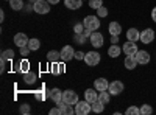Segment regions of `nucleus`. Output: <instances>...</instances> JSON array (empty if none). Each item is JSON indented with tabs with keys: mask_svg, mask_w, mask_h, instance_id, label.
Instances as JSON below:
<instances>
[{
	"mask_svg": "<svg viewBox=\"0 0 156 115\" xmlns=\"http://www.w3.org/2000/svg\"><path fill=\"white\" fill-rule=\"evenodd\" d=\"M84 28L90 30V31H97L100 28V17L98 16H86L83 20Z\"/></svg>",
	"mask_w": 156,
	"mask_h": 115,
	"instance_id": "nucleus-1",
	"label": "nucleus"
},
{
	"mask_svg": "<svg viewBox=\"0 0 156 115\" xmlns=\"http://www.w3.org/2000/svg\"><path fill=\"white\" fill-rule=\"evenodd\" d=\"M100 53L98 52H87L86 55H84V64L86 66H89V67H95V66H98L100 64Z\"/></svg>",
	"mask_w": 156,
	"mask_h": 115,
	"instance_id": "nucleus-2",
	"label": "nucleus"
},
{
	"mask_svg": "<svg viewBox=\"0 0 156 115\" xmlns=\"http://www.w3.org/2000/svg\"><path fill=\"white\" fill-rule=\"evenodd\" d=\"M33 11L36 14H47V12H50V3L47 0H37L33 3Z\"/></svg>",
	"mask_w": 156,
	"mask_h": 115,
	"instance_id": "nucleus-3",
	"label": "nucleus"
},
{
	"mask_svg": "<svg viewBox=\"0 0 156 115\" xmlns=\"http://www.w3.org/2000/svg\"><path fill=\"white\" fill-rule=\"evenodd\" d=\"M90 110H92V104L89 103V101H78L75 104V113L76 115H87Z\"/></svg>",
	"mask_w": 156,
	"mask_h": 115,
	"instance_id": "nucleus-4",
	"label": "nucleus"
},
{
	"mask_svg": "<svg viewBox=\"0 0 156 115\" xmlns=\"http://www.w3.org/2000/svg\"><path fill=\"white\" fill-rule=\"evenodd\" d=\"M62 101H64L66 104L75 106V104L78 103V101H80V100H78V93L69 89V90H64V92H62Z\"/></svg>",
	"mask_w": 156,
	"mask_h": 115,
	"instance_id": "nucleus-5",
	"label": "nucleus"
},
{
	"mask_svg": "<svg viewBox=\"0 0 156 115\" xmlns=\"http://www.w3.org/2000/svg\"><path fill=\"white\" fill-rule=\"evenodd\" d=\"M154 37H156V34H154V30L153 28H145V30L140 31V42L145 44V45L151 44L154 41Z\"/></svg>",
	"mask_w": 156,
	"mask_h": 115,
	"instance_id": "nucleus-6",
	"label": "nucleus"
},
{
	"mask_svg": "<svg viewBox=\"0 0 156 115\" xmlns=\"http://www.w3.org/2000/svg\"><path fill=\"white\" fill-rule=\"evenodd\" d=\"M108 90H109V93L112 96H117V95H120L125 90V84L122 81H119V79H115V81L109 83V89H108Z\"/></svg>",
	"mask_w": 156,
	"mask_h": 115,
	"instance_id": "nucleus-7",
	"label": "nucleus"
},
{
	"mask_svg": "<svg viewBox=\"0 0 156 115\" xmlns=\"http://www.w3.org/2000/svg\"><path fill=\"white\" fill-rule=\"evenodd\" d=\"M89 39H90V44H92L94 48H101L103 44H105V37H103V34L98 33V31H92Z\"/></svg>",
	"mask_w": 156,
	"mask_h": 115,
	"instance_id": "nucleus-8",
	"label": "nucleus"
},
{
	"mask_svg": "<svg viewBox=\"0 0 156 115\" xmlns=\"http://www.w3.org/2000/svg\"><path fill=\"white\" fill-rule=\"evenodd\" d=\"M72 58H75V50L72 45H64L61 48V61L62 62H67L70 61Z\"/></svg>",
	"mask_w": 156,
	"mask_h": 115,
	"instance_id": "nucleus-9",
	"label": "nucleus"
},
{
	"mask_svg": "<svg viewBox=\"0 0 156 115\" xmlns=\"http://www.w3.org/2000/svg\"><path fill=\"white\" fill-rule=\"evenodd\" d=\"M122 50H123V53H125V55H136V53L139 52L137 44L133 42V41H126V42L122 45Z\"/></svg>",
	"mask_w": 156,
	"mask_h": 115,
	"instance_id": "nucleus-10",
	"label": "nucleus"
},
{
	"mask_svg": "<svg viewBox=\"0 0 156 115\" xmlns=\"http://www.w3.org/2000/svg\"><path fill=\"white\" fill-rule=\"evenodd\" d=\"M123 66H125L126 70H134L139 66V62L136 59V55H126V58L123 61Z\"/></svg>",
	"mask_w": 156,
	"mask_h": 115,
	"instance_id": "nucleus-11",
	"label": "nucleus"
},
{
	"mask_svg": "<svg viewBox=\"0 0 156 115\" xmlns=\"http://www.w3.org/2000/svg\"><path fill=\"white\" fill-rule=\"evenodd\" d=\"M136 59H137V62L140 64V66H147V64L150 62V59H151V56H150V53L147 52V50H139V52L136 53Z\"/></svg>",
	"mask_w": 156,
	"mask_h": 115,
	"instance_id": "nucleus-12",
	"label": "nucleus"
},
{
	"mask_svg": "<svg viewBox=\"0 0 156 115\" xmlns=\"http://www.w3.org/2000/svg\"><path fill=\"white\" fill-rule=\"evenodd\" d=\"M97 92H98V90H97L95 87H94V89H87V90L84 92V100L89 101L90 104L95 103V101L98 100V93H97Z\"/></svg>",
	"mask_w": 156,
	"mask_h": 115,
	"instance_id": "nucleus-13",
	"label": "nucleus"
},
{
	"mask_svg": "<svg viewBox=\"0 0 156 115\" xmlns=\"http://www.w3.org/2000/svg\"><path fill=\"white\" fill-rule=\"evenodd\" d=\"M94 87L97 89L98 92H103V90H108L109 89V83H108L106 78H97L94 81Z\"/></svg>",
	"mask_w": 156,
	"mask_h": 115,
	"instance_id": "nucleus-14",
	"label": "nucleus"
},
{
	"mask_svg": "<svg viewBox=\"0 0 156 115\" xmlns=\"http://www.w3.org/2000/svg\"><path fill=\"white\" fill-rule=\"evenodd\" d=\"M126 41H133V42L140 41V31L137 28H128L126 30Z\"/></svg>",
	"mask_w": 156,
	"mask_h": 115,
	"instance_id": "nucleus-15",
	"label": "nucleus"
},
{
	"mask_svg": "<svg viewBox=\"0 0 156 115\" xmlns=\"http://www.w3.org/2000/svg\"><path fill=\"white\" fill-rule=\"evenodd\" d=\"M28 37H27V34L25 33H17L16 36H14V44L20 48V47H25V45H28Z\"/></svg>",
	"mask_w": 156,
	"mask_h": 115,
	"instance_id": "nucleus-16",
	"label": "nucleus"
},
{
	"mask_svg": "<svg viewBox=\"0 0 156 115\" xmlns=\"http://www.w3.org/2000/svg\"><path fill=\"white\" fill-rule=\"evenodd\" d=\"M108 31L111 36H120L122 34V25L119 22H111L108 25Z\"/></svg>",
	"mask_w": 156,
	"mask_h": 115,
	"instance_id": "nucleus-17",
	"label": "nucleus"
},
{
	"mask_svg": "<svg viewBox=\"0 0 156 115\" xmlns=\"http://www.w3.org/2000/svg\"><path fill=\"white\" fill-rule=\"evenodd\" d=\"M48 98L56 104V103H59V101H62V92L59 90L58 87H55V89H51V90L48 92Z\"/></svg>",
	"mask_w": 156,
	"mask_h": 115,
	"instance_id": "nucleus-18",
	"label": "nucleus"
},
{
	"mask_svg": "<svg viewBox=\"0 0 156 115\" xmlns=\"http://www.w3.org/2000/svg\"><path fill=\"white\" fill-rule=\"evenodd\" d=\"M122 52H123V50H122L119 45H117V44H112V45L108 48V56H109V58H119Z\"/></svg>",
	"mask_w": 156,
	"mask_h": 115,
	"instance_id": "nucleus-19",
	"label": "nucleus"
},
{
	"mask_svg": "<svg viewBox=\"0 0 156 115\" xmlns=\"http://www.w3.org/2000/svg\"><path fill=\"white\" fill-rule=\"evenodd\" d=\"M61 59V52H56V50H50L47 53V61L50 62H59Z\"/></svg>",
	"mask_w": 156,
	"mask_h": 115,
	"instance_id": "nucleus-20",
	"label": "nucleus"
},
{
	"mask_svg": "<svg viewBox=\"0 0 156 115\" xmlns=\"http://www.w3.org/2000/svg\"><path fill=\"white\" fill-rule=\"evenodd\" d=\"M81 3H83V0H64V5L69 9H78L81 6Z\"/></svg>",
	"mask_w": 156,
	"mask_h": 115,
	"instance_id": "nucleus-21",
	"label": "nucleus"
},
{
	"mask_svg": "<svg viewBox=\"0 0 156 115\" xmlns=\"http://www.w3.org/2000/svg\"><path fill=\"white\" fill-rule=\"evenodd\" d=\"M37 79V75L34 72H27V73H23V81L27 83V84H34Z\"/></svg>",
	"mask_w": 156,
	"mask_h": 115,
	"instance_id": "nucleus-22",
	"label": "nucleus"
},
{
	"mask_svg": "<svg viewBox=\"0 0 156 115\" xmlns=\"http://www.w3.org/2000/svg\"><path fill=\"white\" fill-rule=\"evenodd\" d=\"M111 93L109 92H106V90H103V92H98V100L101 101L103 104H108L109 101H111Z\"/></svg>",
	"mask_w": 156,
	"mask_h": 115,
	"instance_id": "nucleus-23",
	"label": "nucleus"
},
{
	"mask_svg": "<svg viewBox=\"0 0 156 115\" xmlns=\"http://www.w3.org/2000/svg\"><path fill=\"white\" fill-rule=\"evenodd\" d=\"M62 72H64V64L51 62V73H53V75H61Z\"/></svg>",
	"mask_w": 156,
	"mask_h": 115,
	"instance_id": "nucleus-24",
	"label": "nucleus"
},
{
	"mask_svg": "<svg viewBox=\"0 0 156 115\" xmlns=\"http://www.w3.org/2000/svg\"><path fill=\"white\" fill-rule=\"evenodd\" d=\"M103 110H105V104H103L100 100H97L95 103H92V112H95V113H101Z\"/></svg>",
	"mask_w": 156,
	"mask_h": 115,
	"instance_id": "nucleus-25",
	"label": "nucleus"
},
{
	"mask_svg": "<svg viewBox=\"0 0 156 115\" xmlns=\"http://www.w3.org/2000/svg\"><path fill=\"white\" fill-rule=\"evenodd\" d=\"M9 6L14 11H20L23 8V0H9Z\"/></svg>",
	"mask_w": 156,
	"mask_h": 115,
	"instance_id": "nucleus-26",
	"label": "nucleus"
},
{
	"mask_svg": "<svg viewBox=\"0 0 156 115\" xmlns=\"http://www.w3.org/2000/svg\"><path fill=\"white\" fill-rule=\"evenodd\" d=\"M28 47H30L31 52H36V50H39V47H41V42H39V39L33 37V39L28 41Z\"/></svg>",
	"mask_w": 156,
	"mask_h": 115,
	"instance_id": "nucleus-27",
	"label": "nucleus"
},
{
	"mask_svg": "<svg viewBox=\"0 0 156 115\" xmlns=\"http://www.w3.org/2000/svg\"><path fill=\"white\" fill-rule=\"evenodd\" d=\"M2 59H5V61H12L14 59V52L9 48V50H3L2 52V56H0Z\"/></svg>",
	"mask_w": 156,
	"mask_h": 115,
	"instance_id": "nucleus-28",
	"label": "nucleus"
},
{
	"mask_svg": "<svg viewBox=\"0 0 156 115\" xmlns=\"http://www.w3.org/2000/svg\"><path fill=\"white\" fill-rule=\"evenodd\" d=\"M19 72H22V73H27V72H30V62H28L27 59L20 61V64H19Z\"/></svg>",
	"mask_w": 156,
	"mask_h": 115,
	"instance_id": "nucleus-29",
	"label": "nucleus"
},
{
	"mask_svg": "<svg viewBox=\"0 0 156 115\" xmlns=\"http://www.w3.org/2000/svg\"><path fill=\"white\" fill-rule=\"evenodd\" d=\"M153 113V107L150 104H142L140 106V115H151Z\"/></svg>",
	"mask_w": 156,
	"mask_h": 115,
	"instance_id": "nucleus-30",
	"label": "nucleus"
},
{
	"mask_svg": "<svg viewBox=\"0 0 156 115\" xmlns=\"http://www.w3.org/2000/svg\"><path fill=\"white\" fill-rule=\"evenodd\" d=\"M125 113H126V115H139V113H140V107H137V106H129V107L125 110Z\"/></svg>",
	"mask_w": 156,
	"mask_h": 115,
	"instance_id": "nucleus-31",
	"label": "nucleus"
},
{
	"mask_svg": "<svg viewBox=\"0 0 156 115\" xmlns=\"http://www.w3.org/2000/svg\"><path fill=\"white\" fill-rule=\"evenodd\" d=\"M73 41L76 42V44H84L86 42V36L83 34V33H75V36H73Z\"/></svg>",
	"mask_w": 156,
	"mask_h": 115,
	"instance_id": "nucleus-32",
	"label": "nucleus"
},
{
	"mask_svg": "<svg viewBox=\"0 0 156 115\" xmlns=\"http://www.w3.org/2000/svg\"><path fill=\"white\" fill-rule=\"evenodd\" d=\"M19 112H20L22 115H28V113H31V107H30V104H27V103H23V104L20 106Z\"/></svg>",
	"mask_w": 156,
	"mask_h": 115,
	"instance_id": "nucleus-33",
	"label": "nucleus"
},
{
	"mask_svg": "<svg viewBox=\"0 0 156 115\" xmlns=\"http://www.w3.org/2000/svg\"><path fill=\"white\" fill-rule=\"evenodd\" d=\"M103 5V0H89V6L92 9H98Z\"/></svg>",
	"mask_w": 156,
	"mask_h": 115,
	"instance_id": "nucleus-34",
	"label": "nucleus"
},
{
	"mask_svg": "<svg viewBox=\"0 0 156 115\" xmlns=\"http://www.w3.org/2000/svg\"><path fill=\"white\" fill-rule=\"evenodd\" d=\"M97 16H98V17H106V16H108V8H105V6L101 5V6L97 9Z\"/></svg>",
	"mask_w": 156,
	"mask_h": 115,
	"instance_id": "nucleus-35",
	"label": "nucleus"
},
{
	"mask_svg": "<svg viewBox=\"0 0 156 115\" xmlns=\"http://www.w3.org/2000/svg\"><path fill=\"white\" fill-rule=\"evenodd\" d=\"M47 96H48V93H44V92H41V90L34 93V98H36V100H39V101H44V100H47Z\"/></svg>",
	"mask_w": 156,
	"mask_h": 115,
	"instance_id": "nucleus-36",
	"label": "nucleus"
},
{
	"mask_svg": "<svg viewBox=\"0 0 156 115\" xmlns=\"http://www.w3.org/2000/svg\"><path fill=\"white\" fill-rule=\"evenodd\" d=\"M19 50H20V55H22V56H28V55H30V52H31L28 45H25V47H20Z\"/></svg>",
	"mask_w": 156,
	"mask_h": 115,
	"instance_id": "nucleus-37",
	"label": "nucleus"
},
{
	"mask_svg": "<svg viewBox=\"0 0 156 115\" xmlns=\"http://www.w3.org/2000/svg\"><path fill=\"white\" fill-rule=\"evenodd\" d=\"M83 31H84V25H83V23H75L73 33H83Z\"/></svg>",
	"mask_w": 156,
	"mask_h": 115,
	"instance_id": "nucleus-38",
	"label": "nucleus"
},
{
	"mask_svg": "<svg viewBox=\"0 0 156 115\" xmlns=\"http://www.w3.org/2000/svg\"><path fill=\"white\" fill-rule=\"evenodd\" d=\"M48 113H50V115H62V113H61V109H59L58 106H56V107H53V109H51Z\"/></svg>",
	"mask_w": 156,
	"mask_h": 115,
	"instance_id": "nucleus-39",
	"label": "nucleus"
},
{
	"mask_svg": "<svg viewBox=\"0 0 156 115\" xmlns=\"http://www.w3.org/2000/svg\"><path fill=\"white\" fill-rule=\"evenodd\" d=\"M75 59L83 61V59H84V53H83V52H75Z\"/></svg>",
	"mask_w": 156,
	"mask_h": 115,
	"instance_id": "nucleus-40",
	"label": "nucleus"
},
{
	"mask_svg": "<svg viewBox=\"0 0 156 115\" xmlns=\"http://www.w3.org/2000/svg\"><path fill=\"white\" fill-rule=\"evenodd\" d=\"M5 64H6V61L0 58V72H2V73L5 72Z\"/></svg>",
	"mask_w": 156,
	"mask_h": 115,
	"instance_id": "nucleus-41",
	"label": "nucleus"
},
{
	"mask_svg": "<svg viewBox=\"0 0 156 115\" xmlns=\"http://www.w3.org/2000/svg\"><path fill=\"white\" fill-rule=\"evenodd\" d=\"M151 20H153V22L156 23V6H154V8L151 9Z\"/></svg>",
	"mask_w": 156,
	"mask_h": 115,
	"instance_id": "nucleus-42",
	"label": "nucleus"
},
{
	"mask_svg": "<svg viewBox=\"0 0 156 115\" xmlns=\"http://www.w3.org/2000/svg\"><path fill=\"white\" fill-rule=\"evenodd\" d=\"M83 34H84L86 37H90V34H92V31H90V30H87V28H84V31H83Z\"/></svg>",
	"mask_w": 156,
	"mask_h": 115,
	"instance_id": "nucleus-43",
	"label": "nucleus"
},
{
	"mask_svg": "<svg viewBox=\"0 0 156 115\" xmlns=\"http://www.w3.org/2000/svg\"><path fill=\"white\" fill-rule=\"evenodd\" d=\"M111 42L117 44V42H119V36H111Z\"/></svg>",
	"mask_w": 156,
	"mask_h": 115,
	"instance_id": "nucleus-44",
	"label": "nucleus"
},
{
	"mask_svg": "<svg viewBox=\"0 0 156 115\" xmlns=\"http://www.w3.org/2000/svg\"><path fill=\"white\" fill-rule=\"evenodd\" d=\"M47 2H48L50 5H56V3H59V0H47Z\"/></svg>",
	"mask_w": 156,
	"mask_h": 115,
	"instance_id": "nucleus-45",
	"label": "nucleus"
},
{
	"mask_svg": "<svg viewBox=\"0 0 156 115\" xmlns=\"http://www.w3.org/2000/svg\"><path fill=\"white\" fill-rule=\"evenodd\" d=\"M0 20H2V22L5 20V12L3 11H0Z\"/></svg>",
	"mask_w": 156,
	"mask_h": 115,
	"instance_id": "nucleus-46",
	"label": "nucleus"
},
{
	"mask_svg": "<svg viewBox=\"0 0 156 115\" xmlns=\"http://www.w3.org/2000/svg\"><path fill=\"white\" fill-rule=\"evenodd\" d=\"M30 2H31V3H34V2H37V0H30Z\"/></svg>",
	"mask_w": 156,
	"mask_h": 115,
	"instance_id": "nucleus-47",
	"label": "nucleus"
}]
</instances>
